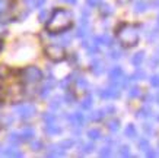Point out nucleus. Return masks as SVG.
<instances>
[{"mask_svg":"<svg viewBox=\"0 0 159 158\" xmlns=\"http://www.w3.org/2000/svg\"><path fill=\"white\" fill-rule=\"evenodd\" d=\"M2 155H5V157H22L24 154L12 146V148H6L5 151H2Z\"/></svg>","mask_w":159,"mask_h":158,"instance_id":"14","label":"nucleus"},{"mask_svg":"<svg viewBox=\"0 0 159 158\" xmlns=\"http://www.w3.org/2000/svg\"><path fill=\"white\" fill-rule=\"evenodd\" d=\"M45 3V0H34V7H41V6Z\"/></svg>","mask_w":159,"mask_h":158,"instance_id":"44","label":"nucleus"},{"mask_svg":"<svg viewBox=\"0 0 159 158\" xmlns=\"http://www.w3.org/2000/svg\"><path fill=\"white\" fill-rule=\"evenodd\" d=\"M145 78V72H142V70H137L134 75H131V79L130 81H136V79H143Z\"/></svg>","mask_w":159,"mask_h":158,"instance_id":"33","label":"nucleus"},{"mask_svg":"<svg viewBox=\"0 0 159 158\" xmlns=\"http://www.w3.org/2000/svg\"><path fill=\"white\" fill-rule=\"evenodd\" d=\"M76 84H77V86H79V88H86V86H88V82L85 81L83 78H79V79L76 81Z\"/></svg>","mask_w":159,"mask_h":158,"instance_id":"39","label":"nucleus"},{"mask_svg":"<svg viewBox=\"0 0 159 158\" xmlns=\"http://www.w3.org/2000/svg\"><path fill=\"white\" fill-rule=\"evenodd\" d=\"M111 154H112V151H111L110 146H104V148H101V151H99V157H110Z\"/></svg>","mask_w":159,"mask_h":158,"instance_id":"29","label":"nucleus"},{"mask_svg":"<svg viewBox=\"0 0 159 158\" xmlns=\"http://www.w3.org/2000/svg\"><path fill=\"white\" fill-rule=\"evenodd\" d=\"M139 148L143 149V151H148V149H149V142H148V139H140L139 141Z\"/></svg>","mask_w":159,"mask_h":158,"instance_id":"30","label":"nucleus"},{"mask_svg":"<svg viewBox=\"0 0 159 158\" xmlns=\"http://www.w3.org/2000/svg\"><path fill=\"white\" fill-rule=\"evenodd\" d=\"M92 149H93V144H86L82 146V151H80V154H88L91 152Z\"/></svg>","mask_w":159,"mask_h":158,"instance_id":"34","label":"nucleus"},{"mask_svg":"<svg viewBox=\"0 0 159 158\" xmlns=\"http://www.w3.org/2000/svg\"><path fill=\"white\" fill-rule=\"evenodd\" d=\"M108 129L111 130V132H117V130L120 129V120L118 119H112L111 122H108Z\"/></svg>","mask_w":159,"mask_h":158,"instance_id":"22","label":"nucleus"},{"mask_svg":"<svg viewBox=\"0 0 159 158\" xmlns=\"http://www.w3.org/2000/svg\"><path fill=\"white\" fill-rule=\"evenodd\" d=\"M150 84L158 88V86H159V76H152V78H150Z\"/></svg>","mask_w":159,"mask_h":158,"instance_id":"43","label":"nucleus"},{"mask_svg":"<svg viewBox=\"0 0 159 158\" xmlns=\"http://www.w3.org/2000/svg\"><path fill=\"white\" fill-rule=\"evenodd\" d=\"M9 142L12 145H19L20 142H24V141H22V136H20V133H16V132H13V133L9 135Z\"/></svg>","mask_w":159,"mask_h":158,"instance_id":"17","label":"nucleus"},{"mask_svg":"<svg viewBox=\"0 0 159 158\" xmlns=\"http://www.w3.org/2000/svg\"><path fill=\"white\" fill-rule=\"evenodd\" d=\"M124 135L127 136V138L134 139L136 136H137V132H136V126H134V125H129V126H127V127L124 129Z\"/></svg>","mask_w":159,"mask_h":158,"instance_id":"16","label":"nucleus"},{"mask_svg":"<svg viewBox=\"0 0 159 158\" xmlns=\"http://www.w3.org/2000/svg\"><path fill=\"white\" fill-rule=\"evenodd\" d=\"M0 155H2V149H0Z\"/></svg>","mask_w":159,"mask_h":158,"instance_id":"50","label":"nucleus"},{"mask_svg":"<svg viewBox=\"0 0 159 158\" xmlns=\"http://www.w3.org/2000/svg\"><path fill=\"white\" fill-rule=\"evenodd\" d=\"M13 122V119L10 117V116H7V117H5V125H10Z\"/></svg>","mask_w":159,"mask_h":158,"instance_id":"46","label":"nucleus"},{"mask_svg":"<svg viewBox=\"0 0 159 158\" xmlns=\"http://www.w3.org/2000/svg\"><path fill=\"white\" fill-rule=\"evenodd\" d=\"M124 2H127V0H124Z\"/></svg>","mask_w":159,"mask_h":158,"instance_id":"52","label":"nucleus"},{"mask_svg":"<svg viewBox=\"0 0 159 158\" xmlns=\"http://www.w3.org/2000/svg\"><path fill=\"white\" fill-rule=\"evenodd\" d=\"M64 101H66L67 104H73V103H75V95H72L70 92H67V94L64 95Z\"/></svg>","mask_w":159,"mask_h":158,"instance_id":"38","label":"nucleus"},{"mask_svg":"<svg viewBox=\"0 0 159 158\" xmlns=\"http://www.w3.org/2000/svg\"><path fill=\"white\" fill-rule=\"evenodd\" d=\"M66 3H70V5H76L77 3V0H64Z\"/></svg>","mask_w":159,"mask_h":158,"instance_id":"48","label":"nucleus"},{"mask_svg":"<svg viewBox=\"0 0 159 158\" xmlns=\"http://www.w3.org/2000/svg\"><path fill=\"white\" fill-rule=\"evenodd\" d=\"M101 3V0H86V5L91 6V7H95V6H98Z\"/></svg>","mask_w":159,"mask_h":158,"instance_id":"42","label":"nucleus"},{"mask_svg":"<svg viewBox=\"0 0 159 158\" xmlns=\"http://www.w3.org/2000/svg\"><path fill=\"white\" fill-rule=\"evenodd\" d=\"M5 32H6V29H5V26H3V22H0V35Z\"/></svg>","mask_w":159,"mask_h":158,"instance_id":"47","label":"nucleus"},{"mask_svg":"<svg viewBox=\"0 0 159 158\" xmlns=\"http://www.w3.org/2000/svg\"><path fill=\"white\" fill-rule=\"evenodd\" d=\"M116 35L124 47H133L139 43V32L137 28L131 24H121L116 31Z\"/></svg>","mask_w":159,"mask_h":158,"instance_id":"2","label":"nucleus"},{"mask_svg":"<svg viewBox=\"0 0 159 158\" xmlns=\"http://www.w3.org/2000/svg\"><path fill=\"white\" fill-rule=\"evenodd\" d=\"M99 13L102 16H108V15L112 13V9H111L108 5H101V9H99Z\"/></svg>","mask_w":159,"mask_h":158,"instance_id":"25","label":"nucleus"},{"mask_svg":"<svg viewBox=\"0 0 159 158\" xmlns=\"http://www.w3.org/2000/svg\"><path fill=\"white\" fill-rule=\"evenodd\" d=\"M88 138L91 139V141L101 139V130H99V129H89V130H88Z\"/></svg>","mask_w":159,"mask_h":158,"instance_id":"19","label":"nucleus"},{"mask_svg":"<svg viewBox=\"0 0 159 158\" xmlns=\"http://www.w3.org/2000/svg\"><path fill=\"white\" fill-rule=\"evenodd\" d=\"M120 155L121 157H130V152H129V146H127V145H124V146L120 148Z\"/></svg>","mask_w":159,"mask_h":158,"instance_id":"36","label":"nucleus"},{"mask_svg":"<svg viewBox=\"0 0 159 158\" xmlns=\"http://www.w3.org/2000/svg\"><path fill=\"white\" fill-rule=\"evenodd\" d=\"M10 7V0H0V18L9 10Z\"/></svg>","mask_w":159,"mask_h":158,"instance_id":"20","label":"nucleus"},{"mask_svg":"<svg viewBox=\"0 0 159 158\" xmlns=\"http://www.w3.org/2000/svg\"><path fill=\"white\" fill-rule=\"evenodd\" d=\"M54 84H56V82H54L53 78L47 79V82H45V84L41 86V89H39V97H43V98H44V97L48 95L50 91H51V89L54 88Z\"/></svg>","mask_w":159,"mask_h":158,"instance_id":"10","label":"nucleus"},{"mask_svg":"<svg viewBox=\"0 0 159 158\" xmlns=\"http://www.w3.org/2000/svg\"><path fill=\"white\" fill-rule=\"evenodd\" d=\"M150 116V110L148 108H142V110L137 111V117H149Z\"/></svg>","mask_w":159,"mask_h":158,"instance_id":"32","label":"nucleus"},{"mask_svg":"<svg viewBox=\"0 0 159 158\" xmlns=\"http://www.w3.org/2000/svg\"><path fill=\"white\" fill-rule=\"evenodd\" d=\"M158 26H159V16H158Z\"/></svg>","mask_w":159,"mask_h":158,"instance_id":"49","label":"nucleus"},{"mask_svg":"<svg viewBox=\"0 0 159 158\" xmlns=\"http://www.w3.org/2000/svg\"><path fill=\"white\" fill-rule=\"evenodd\" d=\"M104 113H105L104 110H97V111H93V113L89 116V120H92V122H99V120L104 119V116H105Z\"/></svg>","mask_w":159,"mask_h":158,"instance_id":"18","label":"nucleus"},{"mask_svg":"<svg viewBox=\"0 0 159 158\" xmlns=\"http://www.w3.org/2000/svg\"><path fill=\"white\" fill-rule=\"evenodd\" d=\"M98 94L104 100H112V98H118L120 97V91L117 88H104V89H99Z\"/></svg>","mask_w":159,"mask_h":158,"instance_id":"6","label":"nucleus"},{"mask_svg":"<svg viewBox=\"0 0 159 158\" xmlns=\"http://www.w3.org/2000/svg\"><path fill=\"white\" fill-rule=\"evenodd\" d=\"M80 107H82L83 110H89V108L92 107V97H91V95L85 97V100L82 101V104H80Z\"/></svg>","mask_w":159,"mask_h":158,"instance_id":"24","label":"nucleus"},{"mask_svg":"<svg viewBox=\"0 0 159 158\" xmlns=\"http://www.w3.org/2000/svg\"><path fill=\"white\" fill-rule=\"evenodd\" d=\"M91 72L93 73V75H101V73H104V62H101V59H95V60H92L91 62Z\"/></svg>","mask_w":159,"mask_h":158,"instance_id":"8","label":"nucleus"},{"mask_svg":"<svg viewBox=\"0 0 159 158\" xmlns=\"http://www.w3.org/2000/svg\"><path fill=\"white\" fill-rule=\"evenodd\" d=\"M139 94H140V88H139V86H133V88L130 89V92H129V95H130L131 98L139 97Z\"/></svg>","mask_w":159,"mask_h":158,"instance_id":"31","label":"nucleus"},{"mask_svg":"<svg viewBox=\"0 0 159 158\" xmlns=\"http://www.w3.org/2000/svg\"><path fill=\"white\" fill-rule=\"evenodd\" d=\"M20 78L25 84H38L43 81V72L37 66H26L22 69Z\"/></svg>","mask_w":159,"mask_h":158,"instance_id":"3","label":"nucleus"},{"mask_svg":"<svg viewBox=\"0 0 159 158\" xmlns=\"http://www.w3.org/2000/svg\"><path fill=\"white\" fill-rule=\"evenodd\" d=\"M66 155V149L61 145H51L47 151V157H63Z\"/></svg>","mask_w":159,"mask_h":158,"instance_id":"7","label":"nucleus"},{"mask_svg":"<svg viewBox=\"0 0 159 158\" xmlns=\"http://www.w3.org/2000/svg\"><path fill=\"white\" fill-rule=\"evenodd\" d=\"M60 145H61L64 149H67V148H70V146H73V145H75V141H72V139H67V141H63Z\"/></svg>","mask_w":159,"mask_h":158,"instance_id":"35","label":"nucleus"},{"mask_svg":"<svg viewBox=\"0 0 159 158\" xmlns=\"http://www.w3.org/2000/svg\"><path fill=\"white\" fill-rule=\"evenodd\" d=\"M73 25V15L70 10L67 9H61V7H57V9L53 10V13L47 19V31L51 34H60L67 31L70 26Z\"/></svg>","mask_w":159,"mask_h":158,"instance_id":"1","label":"nucleus"},{"mask_svg":"<svg viewBox=\"0 0 159 158\" xmlns=\"http://www.w3.org/2000/svg\"><path fill=\"white\" fill-rule=\"evenodd\" d=\"M43 119L45 123H51V122H56V114H51V113H44Z\"/></svg>","mask_w":159,"mask_h":158,"instance_id":"28","label":"nucleus"},{"mask_svg":"<svg viewBox=\"0 0 159 158\" xmlns=\"http://www.w3.org/2000/svg\"><path fill=\"white\" fill-rule=\"evenodd\" d=\"M44 130H45V133L47 135H60L61 133V127H60L58 125H56L54 122H51V123H45Z\"/></svg>","mask_w":159,"mask_h":158,"instance_id":"12","label":"nucleus"},{"mask_svg":"<svg viewBox=\"0 0 159 158\" xmlns=\"http://www.w3.org/2000/svg\"><path fill=\"white\" fill-rule=\"evenodd\" d=\"M146 9H148V3L143 2V0H140V2H137V3L134 5V10L137 12V13H142V12H145Z\"/></svg>","mask_w":159,"mask_h":158,"instance_id":"23","label":"nucleus"},{"mask_svg":"<svg viewBox=\"0 0 159 158\" xmlns=\"http://www.w3.org/2000/svg\"><path fill=\"white\" fill-rule=\"evenodd\" d=\"M110 57L114 59V60L120 59L121 57V51H118V50H111V51H110Z\"/></svg>","mask_w":159,"mask_h":158,"instance_id":"37","label":"nucleus"},{"mask_svg":"<svg viewBox=\"0 0 159 158\" xmlns=\"http://www.w3.org/2000/svg\"><path fill=\"white\" fill-rule=\"evenodd\" d=\"M20 136H22V141H29V139L34 138V129L31 126H26L22 132H20Z\"/></svg>","mask_w":159,"mask_h":158,"instance_id":"13","label":"nucleus"},{"mask_svg":"<svg viewBox=\"0 0 159 158\" xmlns=\"http://www.w3.org/2000/svg\"><path fill=\"white\" fill-rule=\"evenodd\" d=\"M31 148L34 151H39V149H43V142L38 139H34V141H31Z\"/></svg>","mask_w":159,"mask_h":158,"instance_id":"27","label":"nucleus"},{"mask_svg":"<svg viewBox=\"0 0 159 158\" xmlns=\"http://www.w3.org/2000/svg\"><path fill=\"white\" fill-rule=\"evenodd\" d=\"M0 48H2V43H0Z\"/></svg>","mask_w":159,"mask_h":158,"instance_id":"51","label":"nucleus"},{"mask_svg":"<svg viewBox=\"0 0 159 158\" xmlns=\"http://www.w3.org/2000/svg\"><path fill=\"white\" fill-rule=\"evenodd\" d=\"M121 76H124V72H123V69H121L120 66H114L110 70V79L114 82V84H117V82L120 81Z\"/></svg>","mask_w":159,"mask_h":158,"instance_id":"11","label":"nucleus"},{"mask_svg":"<svg viewBox=\"0 0 159 158\" xmlns=\"http://www.w3.org/2000/svg\"><path fill=\"white\" fill-rule=\"evenodd\" d=\"M67 120L72 123L73 126H83V123H85V117H83L82 113H73V114H69Z\"/></svg>","mask_w":159,"mask_h":158,"instance_id":"9","label":"nucleus"},{"mask_svg":"<svg viewBox=\"0 0 159 158\" xmlns=\"http://www.w3.org/2000/svg\"><path fill=\"white\" fill-rule=\"evenodd\" d=\"M70 82H72V76H67V78H64V81H61V88H67L69 85H70Z\"/></svg>","mask_w":159,"mask_h":158,"instance_id":"41","label":"nucleus"},{"mask_svg":"<svg viewBox=\"0 0 159 158\" xmlns=\"http://www.w3.org/2000/svg\"><path fill=\"white\" fill-rule=\"evenodd\" d=\"M61 98L60 97H56L54 100H51V103H50V107L53 108V110H57V108H60V105H61Z\"/></svg>","mask_w":159,"mask_h":158,"instance_id":"26","label":"nucleus"},{"mask_svg":"<svg viewBox=\"0 0 159 158\" xmlns=\"http://www.w3.org/2000/svg\"><path fill=\"white\" fill-rule=\"evenodd\" d=\"M47 16H48V12H47V10H41L38 15V19L43 22V21H47Z\"/></svg>","mask_w":159,"mask_h":158,"instance_id":"40","label":"nucleus"},{"mask_svg":"<svg viewBox=\"0 0 159 158\" xmlns=\"http://www.w3.org/2000/svg\"><path fill=\"white\" fill-rule=\"evenodd\" d=\"M143 60H145V53L143 51H139V53H136L134 56H133V59H131V63L134 65V66L139 67L142 63H143Z\"/></svg>","mask_w":159,"mask_h":158,"instance_id":"15","label":"nucleus"},{"mask_svg":"<svg viewBox=\"0 0 159 158\" xmlns=\"http://www.w3.org/2000/svg\"><path fill=\"white\" fill-rule=\"evenodd\" d=\"M44 53L51 62L56 63L66 59V51H64L63 45H60V44H48L47 47L44 48Z\"/></svg>","mask_w":159,"mask_h":158,"instance_id":"4","label":"nucleus"},{"mask_svg":"<svg viewBox=\"0 0 159 158\" xmlns=\"http://www.w3.org/2000/svg\"><path fill=\"white\" fill-rule=\"evenodd\" d=\"M143 130H145L146 133H152V127H150V125H145L143 126Z\"/></svg>","mask_w":159,"mask_h":158,"instance_id":"45","label":"nucleus"},{"mask_svg":"<svg viewBox=\"0 0 159 158\" xmlns=\"http://www.w3.org/2000/svg\"><path fill=\"white\" fill-rule=\"evenodd\" d=\"M15 113L19 116L20 119H31L37 114V107L31 103H24V104H19L15 107Z\"/></svg>","mask_w":159,"mask_h":158,"instance_id":"5","label":"nucleus"},{"mask_svg":"<svg viewBox=\"0 0 159 158\" xmlns=\"http://www.w3.org/2000/svg\"><path fill=\"white\" fill-rule=\"evenodd\" d=\"M82 45L86 48V51L89 53V54H97V53H98V45H97V44H88L86 41H83Z\"/></svg>","mask_w":159,"mask_h":158,"instance_id":"21","label":"nucleus"}]
</instances>
